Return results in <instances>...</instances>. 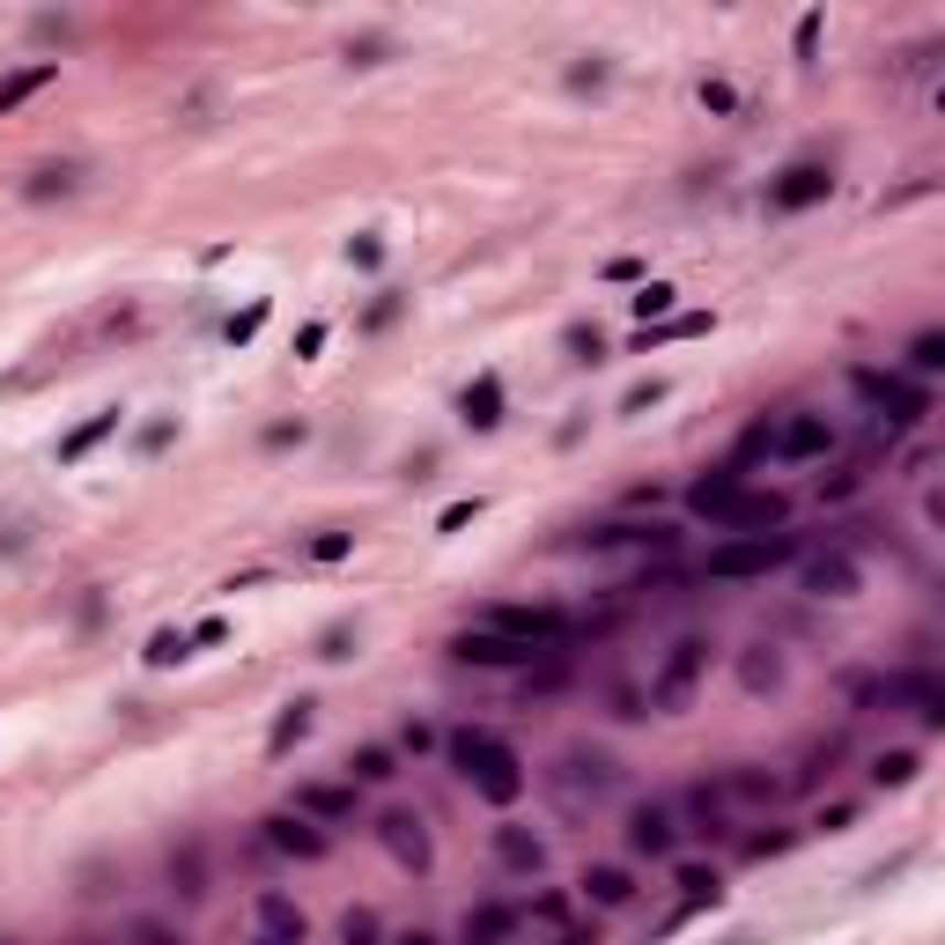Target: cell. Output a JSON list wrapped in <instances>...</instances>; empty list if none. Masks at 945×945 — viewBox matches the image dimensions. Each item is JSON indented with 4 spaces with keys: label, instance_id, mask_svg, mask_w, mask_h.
<instances>
[{
    "label": "cell",
    "instance_id": "1",
    "mask_svg": "<svg viewBox=\"0 0 945 945\" xmlns=\"http://www.w3.org/2000/svg\"><path fill=\"white\" fill-rule=\"evenodd\" d=\"M450 761H458V775H466L472 791L488 797V805H518L524 797V761L510 739H496V731H450Z\"/></svg>",
    "mask_w": 945,
    "mask_h": 945
},
{
    "label": "cell",
    "instance_id": "2",
    "mask_svg": "<svg viewBox=\"0 0 945 945\" xmlns=\"http://www.w3.org/2000/svg\"><path fill=\"white\" fill-rule=\"evenodd\" d=\"M628 775H621V761L613 753H591V747H569L562 761L547 769V791L569 805V813H584V805H606V797L621 791Z\"/></svg>",
    "mask_w": 945,
    "mask_h": 945
},
{
    "label": "cell",
    "instance_id": "3",
    "mask_svg": "<svg viewBox=\"0 0 945 945\" xmlns=\"http://www.w3.org/2000/svg\"><path fill=\"white\" fill-rule=\"evenodd\" d=\"M783 562H797V540L791 532H769V540H717L702 576L709 584H753V576H775Z\"/></svg>",
    "mask_w": 945,
    "mask_h": 945
},
{
    "label": "cell",
    "instance_id": "4",
    "mask_svg": "<svg viewBox=\"0 0 945 945\" xmlns=\"http://www.w3.org/2000/svg\"><path fill=\"white\" fill-rule=\"evenodd\" d=\"M857 702H871V709H909L923 731H945V680L938 672H887V680H865Z\"/></svg>",
    "mask_w": 945,
    "mask_h": 945
},
{
    "label": "cell",
    "instance_id": "5",
    "mask_svg": "<svg viewBox=\"0 0 945 945\" xmlns=\"http://www.w3.org/2000/svg\"><path fill=\"white\" fill-rule=\"evenodd\" d=\"M702 672H709V643H702V636H680V643L665 650V665H658V680H650L643 702L658 709V717H680V709L695 702Z\"/></svg>",
    "mask_w": 945,
    "mask_h": 945
},
{
    "label": "cell",
    "instance_id": "6",
    "mask_svg": "<svg viewBox=\"0 0 945 945\" xmlns=\"http://www.w3.org/2000/svg\"><path fill=\"white\" fill-rule=\"evenodd\" d=\"M480 628L518 636V643H532V650L569 643V636H576V621H569V613H554V606H488V613H480Z\"/></svg>",
    "mask_w": 945,
    "mask_h": 945
},
{
    "label": "cell",
    "instance_id": "7",
    "mask_svg": "<svg viewBox=\"0 0 945 945\" xmlns=\"http://www.w3.org/2000/svg\"><path fill=\"white\" fill-rule=\"evenodd\" d=\"M783 518H791V496H775V488H769V496H753V488H739V496L709 518V532H731V540H769Z\"/></svg>",
    "mask_w": 945,
    "mask_h": 945
},
{
    "label": "cell",
    "instance_id": "8",
    "mask_svg": "<svg viewBox=\"0 0 945 945\" xmlns=\"http://www.w3.org/2000/svg\"><path fill=\"white\" fill-rule=\"evenodd\" d=\"M849 384H857L894 428H916L923 414H931V392H916V384H901V377H887V370H849Z\"/></svg>",
    "mask_w": 945,
    "mask_h": 945
},
{
    "label": "cell",
    "instance_id": "9",
    "mask_svg": "<svg viewBox=\"0 0 945 945\" xmlns=\"http://www.w3.org/2000/svg\"><path fill=\"white\" fill-rule=\"evenodd\" d=\"M377 843L392 849V857H399L406 871H414V879H428V865H436V843H428L422 813H406V805H392V813L377 821Z\"/></svg>",
    "mask_w": 945,
    "mask_h": 945
},
{
    "label": "cell",
    "instance_id": "10",
    "mask_svg": "<svg viewBox=\"0 0 945 945\" xmlns=\"http://www.w3.org/2000/svg\"><path fill=\"white\" fill-rule=\"evenodd\" d=\"M267 849H274V857H296V865H318L325 849H333V835H325L318 821H303L296 805H281V813H267Z\"/></svg>",
    "mask_w": 945,
    "mask_h": 945
},
{
    "label": "cell",
    "instance_id": "11",
    "mask_svg": "<svg viewBox=\"0 0 945 945\" xmlns=\"http://www.w3.org/2000/svg\"><path fill=\"white\" fill-rule=\"evenodd\" d=\"M827 193H835V171H827V163H791V171L769 185V207L775 215H805V207H821Z\"/></svg>",
    "mask_w": 945,
    "mask_h": 945
},
{
    "label": "cell",
    "instance_id": "12",
    "mask_svg": "<svg viewBox=\"0 0 945 945\" xmlns=\"http://www.w3.org/2000/svg\"><path fill=\"white\" fill-rule=\"evenodd\" d=\"M450 658L458 665H532L540 650L532 643H518V636H496V628H466V636H450Z\"/></svg>",
    "mask_w": 945,
    "mask_h": 945
},
{
    "label": "cell",
    "instance_id": "13",
    "mask_svg": "<svg viewBox=\"0 0 945 945\" xmlns=\"http://www.w3.org/2000/svg\"><path fill=\"white\" fill-rule=\"evenodd\" d=\"M532 931H547L554 945H598V931L569 909V894H532V909H518Z\"/></svg>",
    "mask_w": 945,
    "mask_h": 945
},
{
    "label": "cell",
    "instance_id": "14",
    "mask_svg": "<svg viewBox=\"0 0 945 945\" xmlns=\"http://www.w3.org/2000/svg\"><path fill=\"white\" fill-rule=\"evenodd\" d=\"M628 849H636V857H672V849H680V813L658 805V797L636 805V813H628Z\"/></svg>",
    "mask_w": 945,
    "mask_h": 945
},
{
    "label": "cell",
    "instance_id": "15",
    "mask_svg": "<svg viewBox=\"0 0 945 945\" xmlns=\"http://www.w3.org/2000/svg\"><path fill=\"white\" fill-rule=\"evenodd\" d=\"M672 524H598V532H584L576 547H598V554H613V547H650V554H672Z\"/></svg>",
    "mask_w": 945,
    "mask_h": 945
},
{
    "label": "cell",
    "instance_id": "16",
    "mask_svg": "<svg viewBox=\"0 0 945 945\" xmlns=\"http://www.w3.org/2000/svg\"><path fill=\"white\" fill-rule=\"evenodd\" d=\"M524 931L518 909H502V901H480V909H466V923H458V945H510Z\"/></svg>",
    "mask_w": 945,
    "mask_h": 945
},
{
    "label": "cell",
    "instance_id": "17",
    "mask_svg": "<svg viewBox=\"0 0 945 945\" xmlns=\"http://www.w3.org/2000/svg\"><path fill=\"white\" fill-rule=\"evenodd\" d=\"M296 813H303V821H325V827L355 821V783H303Z\"/></svg>",
    "mask_w": 945,
    "mask_h": 945
},
{
    "label": "cell",
    "instance_id": "18",
    "mask_svg": "<svg viewBox=\"0 0 945 945\" xmlns=\"http://www.w3.org/2000/svg\"><path fill=\"white\" fill-rule=\"evenodd\" d=\"M827 444H835L827 414H797V422L775 428V458H827Z\"/></svg>",
    "mask_w": 945,
    "mask_h": 945
},
{
    "label": "cell",
    "instance_id": "19",
    "mask_svg": "<svg viewBox=\"0 0 945 945\" xmlns=\"http://www.w3.org/2000/svg\"><path fill=\"white\" fill-rule=\"evenodd\" d=\"M458 422L480 428V436H488V428H502V377H496V370H480V377L466 384V399H458Z\"/></svg>",
    "mask_w": 945,
    "mask_h": 945
},
{
    "label": "cell",
    "instance_id": "20",
    "mask_svg": "<svg viewBox=\"0 0 945 945\" xmlns=\"http://www.w3.org/2000/svg\"><path fill=\"white\" fill-rule=\"evenodd\" d=\"M724 805H775L783 797V775H769V769H753V761H739V769H724Z\"/></svg>",
    "mask_w": 945,
    "mask_h": 945
},
{
    "label": "cell",
    "instance_id": "21",
    "mask_svg": "<svg viewBox=\"0 0 945 945\" xmlns=\"http://www.w3.org/2000/svg\"><path fill=\"white\" fill-rule=\"evenodd\" d=\"M496 865L532 879V871H547V843H540L532 827H496Z\"/></svg>",
    "mask_w": 945,
    "mask_h": 945
},
{
    "label": "cell",
    "instance_id": "22",
    "mask_svg": "<svg viewBox=\"0 0 945 945\" xmlns=\"http://www.w3.org/2000/svg\"><path fill=\"white\" fill-rule=\"evenodd\" d=\"M805 591H813V598H849V591H857V562H849L843 547L813 554V562H805Z\"/></svg>",
    "mask_w": 945,
    "mask_h": 945
},
{
    "label": "cell",
    "instance_id": "23",
    "mask_svg": "<svg viewBox=\"0 0 945 945\" xmlns=\"http://www.w3.org/2000/svg\"><path fill=\"white\" fill-rule=\"evenodd\" d=\"M687 827H695L702 843H724V835H731V805H724L717 783H695V791H687Z\"/></svg>",
    "mask_w": 945,
    "mask_h": 945
},
{
    "label": "cell",
    "instance_id": "24",
    "mask_svg": "<svg viewBox=\"0 0 945 945\" xmlns=\"http://www.w3.org/2000/svg\"><path fill=\"white\" fill-rule=\"evenodd\" d=\"M576 887H584V901H591V909H628V901H636V879H628L621 865H591Z\"/></svg>",
    "mask_w": 945,
    "mask_h": 945
},
{
    "label": "cell",
    "instance_id": "25",
    "mask_svg": "<svg viewBox=\"0 0 945 945\" xmlns=\"http://www.w3.org/2000/svg\"><path fill=\"white\" fill-rule=\"evenodd\" d=\"M171 894H177V901H199V894H207V849H199V843H177V849H171Z\"/></svg>",
    "mask_w": 945,
    "mask_h": 945
},
{
    "label": "cell",
    "instance_id": "26",
    "mask_svg": "<svg viewBox=\"0 0 945 945\" xmlns=\"http://www.w3.org/2000/svg\"><path fill=\"white\" fill-rule=\"evenodd\" d=\"M111 428H119V406H104V414H89L82 428H67V436H59V466H82V458H89Z\"/></svg>",
    "mask_w": 945,
    "mask_h": 945
},
{
    "label": "cell",
    "instance_id": "27",
    "mask_svg": "<svg viewBox=\"0 0 945 945\" xmlns=\"http://www.w3.org/2000/svg\"><path fill=\"white\" fill-rule=\"evenodd\" d=\"M731 496H739V466H717V472H702L695 488H687V510H695V518H717Z\"/></svg>",
    "mask_w": 945,
    "mask_h": 945
},
{
    "label": "cell",
    "instance_id": "28",
    "mask_svg": "<svg viewBox=\"0 0 945 945\" xmlns=\"http://www.w3.org/2000/svg\"><path fill=\"white\" fill-rule=\"evenodd\" d=\"M52 75H59L52 59H30V67H15V75H0V119H8L15 104H30L37 89H52Z\"/></svg>",
    "mask_w": 945,
    "mask_h": 945
},
{
    "label": "cell",
    "instance_id": "29",
    "mask_svg": "<svg viewBox=\"0 0 945 945\" xmlns=\"http://www.w3.org/2000/svg\"><path fill=\"white\" fill-rule=\"evenodd\" d=\"M709 311H687V318H658V325H643L636 333V355H650V348H665V340H695V333H709Z\"/></svg>",
    "mask_w": 945,
    "mask_h": 945
},
{
    "label": "cell",
    "instance_id": "30",
    "mask_svg": "<svg viewBox=\"0 0 945 945\" xmlns=\"http://www.w3.org/2000/svg\"><path fill=\"white\" fill-rule=\"evenodd\" d=\"M739 687H747V695H775V687H783V658H775L769 643H753L747 658H739Z\"/></svg>",
    "mask_w": 945,
    "mask_h": 945
},
{
    "label": "cell",
    "instance_id": "31",
    "mask_svg": "<svg viewBox=\"0 0 945 945\" xmlns=\"http://www.w3.org/2000/svg\"><path fill=\"white\" fill-rule=\"evenodd\" d=\"M311 724H318V702H289V709H281V717H274V739H267V753H274V761H281V753L296 747V739H303V731H311Z\"/></svg>",
    "mask_w": 945,
    "mask_h": 945
},
{
    "label": "cell",
    "instance_id": "32",
    "mask_svg": "<svg viewBox=\"0 0 945 945\" xmlns=\"http://www.w3.org/2000/svg\"><path fill=\"white\" fill-rule=\"evenodd\" d=\"M259 931L267 938H303V909L289 894H259Z\"/></svg>",
    "mask_w": 945,
    "mask_h": 945
},
{
    "label": "cell",
    "instance_id": "33",
    "mask_svg": "<svg viewBox=\"0 0 945 945\" xmlns=\"http://www.w3.org/2000/svg\"><path fill=\"white\" fill-rule=\"evenodd\" d=\"M680 894H687V909H717L724 901V879L709 865H680Z\"/></svg>",
    "mask_w": 945,
    "mask_h": 945
},
{
    "label": "cell",
    "instance_id": "34",
    "mask_svg": "<svg viewBox=\"0 0 945 945\" xmlns=\"http://www.w3.org/2000/svg\"><path fill=\"white\" fill-rule=\"evenodd\" d=\"M348 775H355V783H392V775H399L392 769V747H355L348 753Z\"/></svg>",
    "mask_w": 945,
    "mask_h": 945
},
{
    "label": "cell",
    "instance_id": "35",
    "mask_svg": "<svg viewBox=\"0 0 945 945\" xmlns=\"http://www.w3.org/2000/svg\"><path fill=\"white\" fill-rule=\"evenodd\" d=\"M916 753H879V761H871V783H879V791H901V783H916Z\"/></svg>",
    "mask_w": 945,
    "mask_h": 945
},
{
    "label": "cell",
    "instance_id": "36",
    "mask_svg": "<svg viewBox=\"0 0 945 945\" xmlns=\"http://www.w3.org/2000/svg\"><path fill=\"white\" fill-rule=\"evenodd\" d=\"M672 303H680V289H672V281H643V296H636V318L658 325V318H672Z\"/></svg>",
    "mask_w": 945,
    "mask_h": 945
},
{
    "label": "cell",
    "instance_id": "37",
    "mask_svg": "<svg viewBox=\"0 0 945 945\" xmlns=\"http://www.w3.org/2000/svg\"><path fill=\"white\" fill-rule=\"evenodd\" d=\"M177 658H193V636H185V628H155L149 636V665H177Z\"/></svg>",
    "mask_w": 945,
    "mask_h": 945
},
{
    "label": "cell",
    "instance_id": "38",
    "mask_svg": "<svg viewBox=\"0 0 945 945\" xmlns=\"http://www.w3.org/2000/svg\"><path fill=\"white\" fill-rule=\"evenodd\" d=\"M377 938H384L377 909H348V916H340V945H377Z\"/></svg>",
    "mask_w": 945,
    "mask_h": 945
},
{
    "label": "cell",
    "instance_id": "39",
    "mask_svg": "<svg viewBox=\"0 0 945 945\" xmlns=\"http://www.w3.org/2000/svg\"><path fill=\"white\" fill-rule=\"evenodd\" d=\"M259 325H267V296L245 303V311H237V318L222 325V333H229V348H251V340H259Z\"/></svg>",
    "mask_w": 945,
    "mask_h": 945
},
{
    "label": "cell",
    "instance_id": "40",
    "mask_svg": "<svg viewBox=\"0 0 945 945\" xmlns=\"http://www.w3.org/2000/svg\"><path fill=\"white\" fill-rule=\"evenodd\" d=\"M303 554H311V562H348V554H355V532H311V540H303Z\"/></svg>",
    "mask_w": 945,
    "mask_h": 945
},
{
    "label": "cell",
    "instance_id": "41",
    "mask_svg": "<svg viewBox=\"0 0 945 945\" xmlns=\"http://www.w3.org/2000/svg\"><path fill=\"white\" fill-rule=\"evenodd\" d=\"M75 185H82V171H75V163H52V171H37V177H30V199H52V193H75Z\"/></svg>",
    "mask_w": 945,
    "mask_h": 945
},
{
    "label": "cell",
    "instance_id": "42",
    "mask_svg": "<svg viewBox=\"0 0 945 945\" xmlns=\"http://www.w3.org/2000/svg\"><path fill=\"white\" fill-rule=\"evenodd\" d=\"M909 370H945V333H916V340H909Z\"/></svg>",
    "mask_w": 945,
    "mask_h": 945
},
{
    "label": "cell",
    "instance_id": "43",
    "mask_svg": "<svg viewBox=\"0 0 945 945\" xmlns=\"http://www.w3.org/2000/svg\"><path fill=\"white\" fill-rule=\"evenodd\" d=\"M318 658H325V665H340V658H355V628H348V621H333V628L318 636Z\"/></svg>",
    "mask_w": 945,
    "mask_h": 945
},
{
    "label": "cell",
    "instance_id": "44",
    "mask_svg": "<svg viewBox=\"0 0 945 945\" xmlns=\"http://www.w3.org/2000/svg\"><path fill=\"white\" fill-rule=\"evenodd\" d=\"M392 37H348V67H384Z\"/></svg>",
    "mask_w": 945,
    "mask_h": 945
},
{
    "label": "cell",
    "instance_id": "45",
    "mask_svg": "<svg viewBox=\"0 0 945 945\" xmlns=\"http://www.w3.org/2000/svg\"><path fill=\"white\" fill-rule=\"evenodd\" d=\"M562 340H569V355H576V362H598V355H606V340H598V325H569Z\"/></svg>",
    "mask_w": 945,
    "mask_h": 945
},
{
    "label": "cell",
    "instance_id": "46",
    "mask_svg": "<svg viewBox=\"0 0 945 945\" xmlns=\"http://www.w3.org/2000/svg\"><path fill=\"white\" fill-rule=\"evenodd\" d=\"M399 747H406V753H428V747H436V724L406 717V724H399Z\"/></svg>",
    "mask_w": 945,
    "mask_h": 945
},
{
    "label": "cell",
    "instance_id": "47",
    "mask_svg": "<svg viewBox=\"0 0 945 945\" xmlns=\"http://www.w3.org/2000/svg\"><path fill=\"white\" fill-rule=\"evenodd\" d=\"M658 399H665V384H658V377H643V384H628L621 414H643V406H658Z\"/></svg>",
    "mask_w": 945,
    "mask_h": 945
},
{
    "label": "cell",
    "instance_id": "48",
    "mask_svg": "<svg viewBox=\"0 0 945 945\" xmlns=\"http://www.w3.org/2000/svg\"><path fill=\"white\" fill-rule=\"evenodd\" d=\"M472 518H480V496H472V502H450L444 518H436V532H466Z\"/></svg>",
    "mask_w": 945,
    "mask_h": 945
},
{
    "label": "cell",
    "instance_id": "49",
    "mask_svg": "<svg viewBox=\"0 0 945 945\" xmlns=\"http://www.w3.org/2000/svg\"><path fill=\"white\" fill-rule=\"evenodd\" d=\"M791 843H797L791 827H775V835H753V843H747V857H783Z\"/></svg>",
    "mask_w": 945,
    "mask_h": 945
},
{
    "label": "cell",
    "instance_id": "50",
    "mask_svg": "<svg viewBox=\"0 0 945 945\" xmlns=\"http://www.w3.org/2000/svg\"><path fill=\"white\" fill-rule=\"evenodd\" d=\"M702 111H739V97H731V82H702Z\"/></svg>",
    "mask_w": 945,
    "mask_h": 945
},
{
    "label": "cell",
    "instance_id": "51",
    "mask_svg": "<svg viewBox=\"0 0 945 945\" xmlns=\"http://www.w3.org/2000/svg\"><path fill=\"white\" fill-rule=\"evenodd\" d=\"M133 945H185L177 931H163V923H133Z\"/></svg>",
    "mask_w": 945,
    "mask_h": 945
},
{
    "label": "cell",
    "instance_id": "52",
    "mask_svg": "<svg viewBox=\"0 0 945 945\" xmlns=\"http://www.w3.org/2000/svg\"><path fill=\"white\" fill-rule=\"evenodd\" d=\"M813 52H821V15H805V23H797V59H813Z\"/></svg>",
    "mask_w": 945,
    "mask_h": 945
},
{
    "label": "cell",
    "instance_id": "53",
    "mask_svg": "<svg viewBox=\"0 0 945 945\" xmlns=\"http://www.w3.org/2000/svg\"><path fill=\"white\" fill-rule=\"evenodd\" d=\"M643 709H650V702L636 695V687H613V717H643Z\"/></svg>",
    "mask_w": 945,
    "mask_h": 945
},
{
    "label": "cell",
    "instance_id": "54",
    "mask_svg": "<svg viewBox=\"0 0 945 945\" xmlns=\"http://www.w3.org/2000/svg\"><path fill=\"white\" fill-rule=\"evenodd\" d=\"M348 259H355V267H377V259H384V245H377V237H355Z\"/></svg>",
    "mask_w": 945,
    "mask_h": 945
},
{
    "label": "cell",
    "instance_id": "55",
    "mask_svg": "<svg viewBox=\"0 0 945 945\" xmlns=\"http://www.w3.org/2000/svg\"><path fill=\"white\" fill-rule=\"evenodd\" d=\"M821 496H827V502H843V496H857V472H835V480H821Z\"/></svg>",
    "mask_w": 945,
    "mask_h": 945
},
{
    "label": "cell",
    "instance_id": "56",
    "mask_svg": "<svg viewBox=\"0 0 945 945\" xmlns=\"http://www.w3.org/2000/svg\"><path fill=\"white\" fill-rule=\"evenodd\" d=\"M849 821H857V805H827V813H821V827H827V835H843Z\"/></svg>",
    "mask_w": 945,
    "mask_h": 945
},
{
    "label": "cell",
    "instance_id": "57",
    "mask_svg": "<svg viewBox=\"0 0 945 945\" xmlns=\"http://www.w3.org/2000/svg\"><path fill=\"white\" fill-rule=\"evenodd\" d=\"M267 444H274V450L281 444H303V422H274V428H267Z\"/></svg>",
    "mask_w": 945,
    "mask_h": 945
},
{
    "label": "cell",
    "instance_id": "58",
    "mask_svg": "<svg viewBox=\"0 0 945 945\" xmlns=\"http://www.w3.org/2000/svg\"><path fill=\"white\" fill-rule=\"evenodd\" d=\"M392 318H399V296H392V289H384V296L370 303V325H392Z\"/></svg>",
    "mask_w": 945,
    "mask_h": 945
},
{
    "label": "cell",
    "instance_id": "59",
    "mask_svg": "<svg viewBox=\"0 0 945 945\" xmlns=\"http://www.w3.org/2000/svg\"><path fill=\"white\" fill-rule=\"evenodd\" d=\"M399 945H444V938H428V931H406V938H399Z\"/></svg>",
    "mask_w": 945,
    "mask_h": 945
},
{
    "label": "cell",
    "instance_id": "60",
    "mask_svg": "<svg viewBox=\"0 0 945 945\" xmlns=\"http://www.w3.org/2000/svg\"><path fill=\"white\" fill-rule=\"evenodd\" d=\"M259 945H303V938H259Z\"/></svg>",
    "mask_w": 945,
    "mask_h": 945
}]
</instances>
